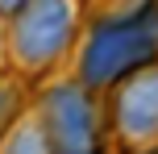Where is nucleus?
<instances>
[{"label": "nucleus", "instance_id": "1", "mask_svg": "<svg viewBox=\"0 0 158 154\" xmlns=\"http://www.w3.org/2000/svg\"><path fill=\"white\" fill-rule=\"evenodd\" d=\"M158 63V0H121L83 25L75 46V79L108 96L121 79Z\"/></svg>", "mask_w": 158, "mask_h": 154}, {"label": "nucleus", "instance_id": "2", "mask_svg": "<svg viewBox=\"0 0 158 154\" xmlns=\"http://www.w3.org/2000/svg\"><path fill=\"white\" fill-rule=\"evenodd\" d=\"M83 38V0H29L4 21V67L29 83H46Z\"/></svg>", "mask_w": 158, "mask_h": 154}, {"label": "nucleus", "instance_id": "3", "mask_svg": "<svg viewBox=\"0 0 158 154\" xmlns=\"http://www.w3.org/2000/svg\"><path fill=\"white\" fill-rule=\"evenodd\" d=\"M33 113H38V125L46 133L50 154H104L108 108L75 75L46 79L33 96Z\"/></svg>", "mask_w": 158, "mask_h": 154}, {"label": "nucleus", "instance_id": "4", "mask_svg": "<svg viewBox=\"0 0 158 154\" xmlns=\"http://www.w3.org/2000/svg\"><path fill=\"white\" fill-rule=\"evenodd\" d=\"M108 129L129 154L158 146V63L108 92Z\"/></svg>", "mask_w": 158, "mask_h": 154}, {"label": "nucleus", "instance_id": "5", "mask_svg": "<svg viewBox=\"0 0 158 154\" xmlns=\"http://www.w3.org/2000/svg\"><path fill=\"white\" fill-rule=\"evenodd\" d=\"M29 113H33L29 108V79H21L17 71L0 67V138Z\"/></svg>", "mask_w": 158, "mask_h": 154}, {"label": "nucleus", "instance_id": "6", "mask_svg": "<svg viewBox=\"0 0 158 154\" xmlns=\"http://www.w3.org/2000/svg\"><path fill=\"white\" fill-rule=\"evenodd\" d=\"M0 154H50L46 133H42V125H38V113L21 117V121L0 138Z\"/></svg>", "mask_w": 158, "mask_h": 154}, {"label": "nucleus", "instance_id": "7", "mask_svg": "<svg viewBox=\"0 0 158 154\" xmlns=\"http://www.w3.org/2000/svg\"><path fill=\"white\" fill-rule=\"evenodd\" d=\"M29 4V0H0V21H8V17H17L21 8Z\"/></svg>", "mask_w": 158, "mask_h": 154}, {"label": "nucleus", "instance_id": "8", "mask_svg": "<svg viewBox=\"0 0 158 154\" xmlns=\"http://www.w3.org/2000/svg\"><path fill=\"white\" fill-rule=\"evenodd\" d=\"M0 67H4V21H0Z\"/></svg>", "mask_w": 158, "mask_h": 154}, {"label": "nucleus", "instance_id": "9", "mask_svg": "<svg viewBox=\"0 0 158 154\" xmlns=\"http://www.w3.org/2000/svg\"><path fill=\"white\" fill-rule=\"evenodd\" d=\"M133 154H158V146H150V150H133Z\"/></svg>", "mask_w": 158, "mask_h": 154}]
</instances>
